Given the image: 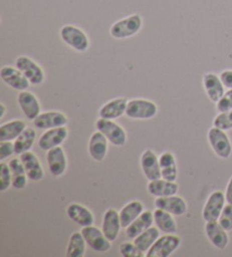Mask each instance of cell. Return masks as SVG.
<instances>
[{
    "label": "cell",
    "instance_id": "25",
    "mask_svg": "<svg viewBox=\"0 0 232 257\" xmlns=\"http://www.w3.org/2000/svg\"><path fill=\"white\" fill-rule=\"evenodd\" d=\"M154 223V215L153 212L151 211H144L143 213L138 216V218L131 223L126 228V236L129 239H135L137 236H140L142 232L145 230L151 228Z\"/></svg>",
    "mask_w": 232,
    "mask_h": 257
},
{
    "label": "cell",
    "instance_id": "32",
    "mask_svg": "<svg viewBox=\"0 0 232 257\" xmlns=\"http://www.w3.org/2000/svg\"><path fill=\"white\" fill-rule=\"evenodd\" d=\"M35 139H37V132L34 128L26 127L25 131L14 141L15 154L21 156L22 153L30 151L32 149Z\"/></svg>",
    "mask_w": 232,
    "mask_h": 257
},
{
    "label": "cell",
    "instance_id": "6",
    "mask_svg": "<svg viewBox=\"0 0 232 257\" xmlns=\"http://www.w3.org/2000/svg\"><path fill=\"white\" fill-rule=\"evenodd\" d=\"M181 245V238L175 233L160 236L154 245L146 252V257H169Z\"/></svg>",
    "mask_w": 232,
    "mask_h": 257
},
{
    "label": "cell",
    "instance_id": "12",
    "mask_svg": "<svg viewBox=\"0 0 232 257\" xmlns=\"http://www.w3.org/2000/svg\"><path fill=\"white\" fill-rule=\"evenodd\" d=\"M68 137V128L67 126H61L57 128H51L43 133L40 136L38 145L42 151L48 152L49 150H51L56 146H60Z\"/></svg>",
    "mask_w": 232,
    "mask_h": 257
},
{
    "label": "cell",
    "instance_id": "5",
    "mask_svg": "<svg viewBox=\"0 0 232 257\" xmlns=\"http://www.w3.org/2000/svg\"><path fill=\"white\" fill-rule=\"evenodd\" d=\"M96 130L101 132L109 142L114 146H124L127 143V133L119 123L114 122V120L109 119L99 118L95 122Z\"/></svg>",
    "mask_w": 232,
    "mask_h": 257
},
{
    "label": "cell",
    "instance_id": "27",
    "mask_svg": "<svg viewBox=\"0 0 232 257\" xmlns=\"http://www.w3.org/2000/svg\"><path fill=\"white\" fill-rule=\"evenodd\" d=\"M160 167H161V176L163 179L176 181L178 177V167L175 154L166 151L159 157Z\"/></svg>",
    "mask_w": 232,
    "mask_h": 257
},
{
    "label": "cell",
    "instance_id": "38",
    "mask_svg": "<svg viewBox=\"0 0 232 257\" xmlns=\"http://www.w3.org/2000/svg\"><path fill=\"white\" fill-rule=\"evenodd\" d=\"M217 112H226L232 110V88H229L216 102Z\"/></svg>",
    "mask_w": 232,
    "mask_h": 257
},
{
    "label": "cell",
    "instance_id": "28",
    "mask_svg": "<svg viewBox=\"0 0 232 257\" xmlns=\"http://www.w3.org/2000/svg\"><path fill=\"white\" fill-rule=\"evenodd\" d=\"M154 223L159 230L163 233H176L177 232V222L171 213L161 209H155L153 212Z\"/></svg>",
    "mask_w": 232,
    "mask_h": 257
},
{
    "label": "cell",
    "instance_id": "8",
    "mask_svg": "<svg viewBox=\"0 0 232 257\" xmlns=\"http://www.w3.org/2000/svg\"><path fill=\"white\" fill-rule=\"evenodd\" d=\"M81 232L84 239L87 243V246L91 247L96 252H106L112 247V241H110L105 234L102 231V229H99L95 225H87L83 227Z\"/></svg>",
    "mask_w": 232,
    "mask_h": 257
},
{
    "label": "cell",
    "instance_id": "14",
    "mask_svg": "<svg viewBox=\"0 0 232 257\" xmlns=\"http://www.w3.org/2000/svg\"><path fill=\"white\" fill-rule=\"evenodd\" d=\"M154 205L158 209L167 211L176 216L186 214L187 210H188L187 202L181 196H178L177 194L172 195V196L157 197L154 199Z\"/></svg>",
    "mask_w": 232,
    "mask_h": 257
},
{
    "label": "cell",
    "instance_id": "33",
    "mask_svg": "<svg viewBox=\"0 0 232 257\" xmlns=\"http://www.w3.org/2000/svg\"><path fill=\"white\" fill-rule=\"evenodd\" d=\"M160 237V230L158 227H153L152 225L151 228L145 230L144 232H142L140 236H137L135 239H134V242L135 245L140 248V249L145 252L150 250V248L154 245V242L158 240Z\"/></svg>",
    "mask_w": 232,
    "mask_h": 257
},
{
    "label": "cell",
    "instance_id": "19",
    "mask_svg": "<svg viewBox=\"0 0 232 257\" xmlns=\"http://www.w3.org/2000/svg\"><path fill=\"white\" fill-rule=\"evenodd\" d=\"M122 221H120V215L118 211L114 209H109L105 211L103 214V220H102V231L105 234V237L110 241H114L118 238L120 230H122Z\"/></svg>",
    "mask_w": 232,
    "mask_h": 257
},
{
    "label": "cell",
    "instance_id": "36",
    "mask_svg": "<svg viewBox=\"0 0 232 257\" xmlns=\"http://www.w3.org/2000/svg\"><path fill=\"white\" fill-rule=\"evenodd\" d=\"M119 252L123 257H144L146 256L145 252H143L138 248L135 242L125 241L119 246Z\"/></svg>",
    "mask_w": 232,
    "mask_h": 257
},
{
    "label": "cell",
    "instance_id": "10",
    "mask_svg": "<svg viewBox=\"0 0 232 257\" xmlns=\"http://www.w3.org/2000/svg\"><path fill=\"white\" fill-rule=\"evenodd\" d=\"M0 77H2L3 82L12 87L13 90L16 91H25L30 87L31 83L29 79L25 77V75L21 72V70L16 67H12V66H4L0 69Z\"/></svg>",
    "mask_w": 232,
    "mask_h": 257
},
{
    "label": "cell",
    "instance_id": "30",
    "mask_svg": "<svg viewBox=\"0 0 232 257\" xmlns=\"http://www.w3.org/2000/svg\"><path fill=\"white\" fill-rule=\"evenodd\" d=\"M25 128L26 122L24 120H21V119L4 122L0 126V142L15 141L25 131Z\"/></svg>",
    "mask_w": 232,
    "mask_h": 257
},
{
    "label": "cell",
    "instance_id": "20",
    "mask_svg": "<svg viewBox=\"0 0 232 257\" xmlns=\"http://www.w3.org/2000/svg\"><path fill=\"white\" fill-rule=\"evenodd\" d=\"M205 233L214 247H216L217 249H225L229 243V236H227L226 230L218 223V221L206 222Z\"/></svg>",
    "mask_w": 232,
    "mask_h": 257
},
{
    "label": "cell",
    "instance_id": "34",
    "mask_svg": "<svg viewBox=\"0 0 232 257\" xmlns=\"http://www.w3.org/2000/svg\"><path fill=\"white\" fill-rule=\"evenodd\" d=\"M213 126L225 132L232 130V110L226 112H218L217 116L214 118Z\"/></svg>",
    "mask_w": 232,
    "mask_h": 257
},
{
    "label": "cell",
    "instance_id": "42",
    "mask_svg": "<svg viewBox=\"0 0 232 257\" xmlns=\"http://www.w3.org/2000/svg\"><path fill=\"white\" fill-rule=\"evenodd\" d=\"M0 109H2V113H0V118H3L6 113V105L4 103H0Z\"/></svg>",
    "mask_w": 232,
    "mask_h": 257
},
{
    "label": "cell",
    "instance_id": "35",
    "mask_svg": "<svg viewBox=\"0 0 232 257\" xmlns=\"http://www.w3.org/2000/svg\"><path fill=\"white\" fill-rule=\"evenodd\" d=\"M12 186V172L10 165L6 162L0 163V192H6Z\"/></svg>",
    "mask_w": 232,
    "mask_h": 257
},
{
    "label": "cell",
    "instance_id": "7",
    "mask_svg": "<svg viewBox=\"0 0 232 257\" xmlns=\"http://www.w3.org/2000/svg\"><path fill=\"white\" fill-rule=\"evenodd\" d=\"M15 66L25 75L31 85H41L46 81V74L41 66L28 56H20L16 58Z\"/></svg>",
    "mask_w": 232,
    "mask_h": 257
},
{
    "label": "cell",
    "instance_id": "4",
    "mask_svg": "<svg viewBox=\"0 0 232 257\" xmlns=\"http://www.w3.org/2000/svg\"><path fill=\"white\" fill-rule=\"evenodd\" d=\"M158 111V105L153 101L133 99L127 103L126 116L131 119H137V120H147L157 116Z\"/></svg>",
    "mask_w": 232,
    "mask_h": 257
},
{
    "label": "cell",
    "instance_id": "23",
    "mask_svg": "<svg viewBox=\"0 0 232 257\" xmlns=\"http://www.w3.org/2000/svg\"><path fill=\"white\" fill-rule=\"evenodd\" d=\"M128 101L125 97H117L102 105L99 110V117L109 120H115L126 114Z\"/></svg>",
    "mask_w": 232,
    "mask_h": 257
},
{
    "label": "cell",
    "instance_id": "11",
    "mask_svg": "<svg viewBox=\"0 0 232 257\" xmlns=\"http://www.w3.org/2000/svg\"><path fill=\"white\" fill-rule=\"evenodd\" d=\"M17 103H19L24 116L28 118V120L33 121L41 113V104H40L37 95L28 90L19 93V95H17Z\"/></svg>",
    "mask_w": 232,
    "mask_h": 257
},
{
    "label": "cell",
    "instance_id": "40",
    "mask_svg": "<svg viewBox=\"0 0 232 257\" xmlns=\"http://www.w3.org/2000/svg\"><path fill=\"white\" fill-rule=\"evenodd\" d=\"M220 78L226 88H232V70L231 69H226L223 70V72L220 74Z\"/></svg>",
    "mask_w": 232,
    "mask_h": 257
},
{
    "label": "cell",
    "instance_id": "13",
    "mask_svg": "<svg viewBox=\"0 0 232 257\" xmlns=\"http://www.w3.org/2000/svg\"><path fill=\"white\" fill-rule=\"evenodd\" d=\"M141 168L143 174L146 177V179H149V181L162 178L159 157L154 151L147 149L142 153Z\"/></svg>",
    "mask_w": 232,
    "mask_h": 257
},
{
    "label": "cell",
    "instance_id": "29",
    "mask_svg": "<svg viewBox=\"0 0 232 257\" xmlns=\"http://www.w3.org/2000/svg\"><path fill=\"white\" fill-rule=\"evenodd\" d=\"M10 168L12 172V186L15 189H23L28 184L29 177L26 175L25 168L20 158H14L10 161Z\"/></svg>",
    "mask_w": 232,
    "mask_h": 257
},
{
    "label": "cell",
    "instance_id": "2",
    "mask_svg": "<svg viewBox=\"0 0 232 257\" xmlns=\"http://www.w3.org/2000/svg\"><path fill=\"white\" fill-rule=\"evenodd\" d=\"M60 38L67 46L77 52H86L90 48V39L82 29L67 24L60 29Z\"/></svg>",
    "mask_w": 232,
    "mask_h": 257
},
{
    "label": "cell",
    "instance_id": "15",
    "mask_svg": "<svg viewBox=\"0 0 232 257\" xmlns=\"http://www.w3.org/2000/svg\"><path fill=\"white\" fill-rule=\"evenodd\" d=\"M47 163L50 174L53 177H61L67 170V157L61 146H56L47 152Z\"/></svg>",
    "mask_w": 232,
    "mask_h": 257
},
{
    "label": "cell",
    "instance_id": "1",
    "mask_svg": "<svg viewBox=\"0 0 232 257\" xmlns=\"http://www.w3.org/2000/svg\"><path fill=\"white\" fill-rule=\"evenodd\" d=\"M143 19L140 14H132L111 25L110 35L113 39L124 40L136 35L142 30Z\"/></svg>",
    "mask_w": 232,
    "mask_h": 257
},
{
    "label": "cell",
    "instance_id": "39",
    "mask_svg": "<svg viewBox=\"0 0 232 257\" xmlns=\"http://www.w3.org/2000/svg\"><path fill=\"white\" fill-rule=\"evenodd\" d=\"M13 154H15V145L13 141L0 142V161H5Z\"/></svg>",
    "mask_w": 232,
    "mask_h": 257
},
{
    "label": "cell",
    "instance_id": "26",
    "mask_svg": "<svg viewBox=\"0 0 232 257\" xmlns=\"http://www.w3.org/2000/svg\"><path fill=\"white\" fill-rule=\"evenodd\" d=\"M143 212H144V204L141 201L135 199V201H131L127 203L119 212L123 228L126 229L129 224L133 223L134 221L143 213Z\"/></svg>",
    "mask_w": 232,
    "mask_h": 257
},
{
    "label": "cell",
    "instance_id": "37",
    "mask_svg": "<svg viewBox=\"0 0 232 257\" xmlns=\"http://www.w3.org/2000/svg\"><path fill=\"white\" fill-rule=\"evenodd\" d=\"M218 223H220L226 231L232 230V204L226 203V205L223 209L222 213L218 218Z\"/></svg>",
    "mask_w": 232,
    "mask_h": 257
},
{
    "label": "cell",
    "instance_id": "18",
    "mask_svg": "<svg viewBox=\"0 0 232 257\" xmlns=\"http://www.w3.org/2000/svg\"><path fill=\"white\" fill-rule=\"evenodd\" d=\"M109 140L102 134L101 132L96 131L93 133L88 141V154L96 162L103 161L109 149Z\"/></svg>",
    "mask_w": 232,
    "mask_h": 257
},
{
    "label": "cell",
    "instance_id": "22",
    "mask_svg": "<svg viewBox=\"0 0 232 257\" xmlns=\"http://www.w3.org/2000/svg\"><path fill=\"white\" fill-rule=\"evenodd\" d=\"M203 86L207 97L212 102H214V103H216V102L220 100L223 96V94L225 93L224 92L225 86L223 85L220 76H217V75L214 73L204 74Z\"/></svg>",
    "mask_w": 232,
    "mask_h": 257
},
{
    "label": "cell",
    "instance_id": "16",
    "mask_svg": "<svg viewBox=\"0 0 232 257\" xmlns=\"http://www.w3.org/2000/svg\"><path fill=\"white\" fill-rule=\"evenodd\" d=\"M33 123L37 127V130L48 131L51 128L66 126L68 123V118L64 112L47 111L40 113L33 120Z\"/></svg>",
    "mask_w": 232,
    "mask_h": 257
},
{
    "label": "cell",
    "instance_id": "24",
    "mask_svg": "<svg viewBox=\"0 0 232 257\" xmlns=\"http://www.w3.org/2000/svg\"><path fill=\"white\" fill-rule=\"evenodd\" d=\"M179 190V186L176 181H170L163 178L151 180L147 184V192L154 197H164L176 195Z\"/></svg>",
    "mask_w": 232,
    "mask_h": 257
},
{
    "label": "cell",
    "instance_id": "21",
    "mask_svg": "<svg viewBox=\"0 0 232 257\" xmlns=\"http://www.w3.org/2000/svg\"><path fill=\"white\" fill-rule=\"evenodd\" d=\"M20 159L25 168L26 175L32 181H40L44 178V170L40 162V159L33 152H24L20 156Z\"/></svg>",
    "mask_w": 232,
    "mask_h": 257
},
{
    "label": "cell",
    "instance_id": "17",
    "mask_svg": "<svg viewBox=\"0 0 232 257\" xmlns=\"http://www.w3.org/2000/svg\"><path fill=\"white\" fill-rule=\"evenodd\" d=\"M66 214L68 219L81 227L94 224V214L86 206L79 203H70L66 209Z\"/></svg>",
    "mask_w": 232,
    "mask_h": 257
},
{
    "label": "cell",
    "instance_id": "9",
    "mask_svg": "<svg viewBox=\"0 0 232 257\" xmlns=\"http://www.w3.org/2000/svg\"><path fill=\"white\" fill-rule=\"evenodd\" d=\"M225 194L221 190H215L209 195L206 203L203 207V219L205 222H213L217 221L225 206Z\"/></svg>",
    "mask_w": 232,
    "mask_h": 257
},
{
    "label": "cell",
    "instance_id": "3",
    "mask_svg": "<svg viewBox=\"0 0 232 257\" xmlns=\"http://www.w3.org/2000/svg\"><path fill=\"white\" fill-rule=\"evenodd\" d=\"M207 140L209 146L216 157L223 159V160L230 158L232 153V144L225 131L213 126L207 132Z\"/></svg>",
    "mask_w": 232,
    "mask_h": 257
},
{
    "label": "cell",
    "instance_id": "31",
    "mask_svg": "<svg viewBox=\"0 0 232 257\" xmlns=\"http://www.w3.org/2000/svg\"><path fill=\"white\" fill-rule=\"evenodd\" d=\"M86 241L81 231L71 233L69 237L68 245H67L66 256L67 257H83L86 251Z\"/></svg>",
    "mask_w": 232,
    "mask_h": 257
},
{
    "label": "cell",
    "instance_id": "41",
    "mask_svg": "<svg viewBox=\"0 0 232 257\" xmlns=\"http://www.w3.org/2000/svg\"><path fill=\"white\" fill-rule=\"evenodd\" d=\"M224 194H225L226 203L232 204V176L229 179V183H227V185H226V189H225Z\"/></svg>",
    "mask_w": 232,
    "mask_h": 257
}]
</instances>
